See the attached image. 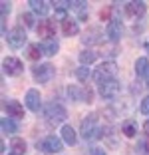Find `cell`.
I'll list each match as a JSON object with an SVG mask.
<instances>
[{
  "instance_id": "1",
  "label": "cell",
  "mask_w": 149,
  "mask_h": 155,
  "mask_svg": "<svg viewBox=\"0 0 149 155\" xmlns=\"http://www.w3.org/2000/svg\"><path fill=\"white\" fill-rule=\"evenodd\" d=\"M44 117H46V121H48L50 125H58V123H64V121H66L68 111H66V107H64L62 104L52 101V104H48L44 107Z\"/></svg>"
},
{
  "instance_id": "21",
  "label": "cell",
  "mask_w": 149,
  "mask_h": 155,
  "mask_svg": "<svg viewBox=\"0 0 149 155\" xmlns=\"http://www.w3.org/2000/svg\"><path fill=\"white\" fill-rule=\"evenodd\" d=\"M121 131L125 137H135L137 133V123L133 121V119H125V121L121 123Z\"/></svg>"
},
{
  "instance_id": "5",
  "label": "cell",
  "mask_w": 149,
  "mask_h": 155,
  "mask_svg": "<svg viewBox=\"0 0 149 155\" xmlns=\"http://www.w3.org/2000/svg\"><path fill=\"white\" fill-rule=\"evenodd\" d=\"M54 74H56V70H54L52 64H38V66L32 68V76H34V80H36L38 84L50 82V80L54 78Z\"/></svg>"
},
{
  "instance_id": "11",
  "label": "cell",
  "mask_w": 149,
  "mask_h": 155,
  "mask_svg": "<svg viewBox=\"0 0 149 155\" xmlns=\"http://www.w3.org/2000/svg\"><path fill=\"white\" fill-rule=\"evenodd\" d=\"M24 104H26V107L30 111H34V114H38L40 111V105H42V97H40V91L38 90H28L26 91V100H24Z\"/></svg>"
},
{
  "instance_id": "19",
  "label": "cell",
  "mask_w": 149,
  "mask_h": 155,
  "mask_svg": "<svg viewBox=\"0 0 149 155\" xmlns=\"http://www.w3.org/2000/svg\"><path fill=\"white\" fill-rule=\"evenodd\" d=\"M28 4H30V8L36 14H40V16H46L48 10H50V2H44V0H30Z\"/></svg>"
},
{
  "instance_id": "10",
  "label": "cell",
  "mask_w": 149,
  "mask_h": 155,
  "mask_svg": "<svg viewBox=\"0 0 149 155\" xmlns=\"http://www.w3.org/2000/svg\"><path fill=\"white\" fill-rule=\"evenodd\" d=\"M2 68H4V74L6 76H20V74L24 72V64L20 62L18 58H14V56H8V58H4V62H2Z\"/></svg>"
},
{
  "instance_id": "26",
  "label": "cell",
  "mask_w": 149,
  "mask_h": 155,
  "mask_svg": "<svg viewBox=\"0 0 149 155\" xmlns=\"http://www.w3.org/2000/svg\"><path fill=\"white\" fill-rule=\"evenodd\" d=\"M42 54H44V52H42L40 44H32V46H28V58H30V60H40Z\"/></svg>"
},
{
  "instance_id": "12",
  "label": "cell",
  "mask_w": 149,
  "mask_h": 155,
  "mask_svg": "<svg viewBox=\"0 0 149 155\" xmlns=\"http://www.w3.org/2000/svg\"><path fill=\"white\" fill-rule=\"evenodd\" d=\"M147 10V4L143 0H137V2H127L125 4V14L129 18H141Z\"/></svg>"
},
{
  "instance_id": "8",
  "label": "cell",
  "mask_w": 149,
  "mask_h": 155,
  "mask_svg": "<svg viewBox=\"0 0 149 155\" xmlns=\"http://www.w3.org/2000/svg\"><path fill=\"white\" fill-rule=\"evenodd\" d=\"M38 149L44 151V153H60V151L64 149L62 147V139L56 135H48L46 139H42L40 143H38Z\"/></svg>"
},
{
  "instance_id": "31",
  "label": "cell",
  "mask_w": 149,
  "mask_h": 155,
  "mask_svg": "<svg viewBox=\"0 0 149 155\" xmlns=\"http://www.w3.org/2000/svg\"><path fill=\"white\" fill-rule=\"evenodd\" d=\"M141 114L149 115V96H147V97H143V100H141Z\"/></svg>"
},
{
  "instance_id": "32",
  "label": "cell",
  "mask_w": 149,
  "mask_h": 155,
  "mask_svg": "<svg viewBox=\"0 0 149 155\" xmlns=\"http://www.w3.org/2000/svg\"><path fill=\"white\" fill-rule=\"evenodd\" d=\"M139 151L145 155H149V139H143V141L139 143Z\"/></svg>"
},
{
  "instance_id": "2",
  "label": "cell",
  "mask_w": 149,
  "mask_h": 155,
  "mask_svg": "<svg viewBox=\"0 0 149 155\" xmlns=\"http://www.w3.org/2000/svg\"><path fill=\"white\" fill-rule=\"evenodd\" d=\"M81 137H84V139H95V137H99L101 135V129H99V125H98V115L95 114H90L88 115V117H84L81 119Z\"/></svg>"
},
{
  "instance_id": "25",
  "label": "cell",
  "mask_w": 149,
  "mask_h": 155,
  "mask_svg": "<svg viewBox=\"0 0 149 155\" xmlns=\"http://www.w3.org/2000/svg\"><path fill=\"white\" fill-rule=\"evenodd\" d=\"M135 74H137V76H147V74H149V62H147V58H139L135 62Z\"/></svg>"
},
{
  "instance_id": "27",
  "label": "cell",
  "mask_w": 149,
  "mask_h": 155,
  "mask_svg": "<svg viewBox=\"0 0 149 155\" xmlns=\"http://www.w3.org/2000/svg\"><path fill=\"white\" fill-rule=\"evenodd\" d=\"M94 60H95V52H91V50H84V52L80 54V62H81L84 66H90Z\"/></svg>"
},
{
  "instance_id": "36",
  "label": "cell",
  "mask_w": 149,
  "mask_h": 155,
  "mask_svg": "<svg viewBox=\"0 0 149 155\" xmlns=\"http://www.w3.org/2000/svg\"><path fill=\"white\" fill-rule=\"evenodd\" d=\"M145 48H147V50H149V42H147V44H145Z\"/></svg>"
},
{
  "instance_id": "29",
  "label": "cell",
  "mask_w": 149,
  "mask_h": 155,
  "mask_svg": "<svg viewBox=\"0 0 149 155\" xmlns=\"http://www.w3.org/2000/svg\"><path fill=\"white\" fill-rule=\"evenodd\" d=\"M20 20H22L26 26H34V16H32L30 12H22L20 14Z\"/></svg>"
},
{
  "instance_id": "9",
  "label": "cell",
  "mask_w": 149,
  "mask_h": 155,
  "mask_svg": "<svg viewBox=\"0 0 149 155\" xmlns=\"http://www.w3.org/2000/svg\"><path fill=\"white\" fill-rule=\"evenodd\" d=\"M105 36L109 38V42H119L123 36V24L119 18H109L108 28H105Z\"/></svg>"
},
{
  "instance_id": "16",
  "label": "cell",
  "mask_w": 149,
  "mask_h": 155,
  "mask_svg": "<svg viewBox=\"0 0 149 155\" xmlns=\"http://www.w3.org/2000/svg\"><path fill=\"white\" fill-rule=\"evenodd\" d=\"M40 48H42V52H44V56H56V54H58L60 44H58V40H56V38H50V40H44V42H42Z\"/></svg>"
},
{
  "instance_id": "3",
  "label": "cell",
  "mask_w": 149,
  "mask_h": 155,
  "mask_svg": "<svg viewBox=\"0 0 149 155\" xmlns=\"http://www.w3.org/2000/svg\"><path fill=\"white\" fill-rule=\"evenodd\" d=\"M118 76V68L113 62H104V64H99L94 72V80L98 84H104V82H109V80H115Z\"/></svg>"
},
{
  "instance_id": "17",
  "label": "cell",
  "mask_w": 149,
  "mask_h": 155,
  "mask_svg": "<svg viewBox=\"0 0 149 155\" xmlns=\"http://www.w3.org/2000/svg\"><path fill=\"white\" fill-rule=\"evenodd\" d=\"M62 32L64 36H76L80 32V26H78V20H72V18H66L62 22Z\"/></svg>"
},
{
  "instance_id": "14",
  "label": "cell",
  "mask_w": 149,
  "mask_h": 155,
  "mask_svg": "<svg viewBox=\"0 0 149 155\" xmlns=\"http://www.w3.org/2000/svg\"><path fill=\"white\" fill-rule=\"evenodd\" d=\"M54 34H56V22L54 20H42L40 26H38V36H42L44 40H50Z\"/></svg>"
},
{
  "instance_id": "34",
  "label": "cell",
  "mask_w": 149,
  "mask_h": 155,
  "mask_svg": "<svg viewBox=\"0 0 149 155\" xmlns=\"http://www.w3.org/2000/svg\"><path fill=\"white\" fill-rule=\"evenodd\" d=\"M143 129H145V131H147V133H149V119H147V121H145V125H143Z\"/></svg>"
},
{
  "instance_id": "6",
  "label": "cell",
  "mask_w": 149,
  "mask_h": 155,
  "mask_svg": "<svg viewBox=\"0 0 149 155\" xmlns=\"http://www.w3.org/2000/svg\"><path fill=\"white\" fill-rule=\"evenodd\" d=\"M26 40H28V36H26V32H24V28H22V26L12 28V30L8 32V36H6V42H8V46H10V48H14V50L22 48V46L26 44Z\"/></svg>"
},
{
  "instance_id": "24",
  "label": "cell",
  "mask_w": 149,
  "mask_h": 155,
  "mask_svg": "<svg viewBox=\"0 0 149 155\" xmlns=\"http://www.w3.org/2000/svg\"><path fill=\"white\" fill-rule=\"evenodd\" d=\"M0 125H2V131H4V133H16V131H18L16 121H14V119H10V117H2Z\"/></svg>"
},
{
  "instance_id": "28",
  "label": "cell",
  "mask_w": 149,
  "mask_h": 155,
  "mask_svg": "<svg viewBox=\"0 0 149 155\" xmlns=\"http://www.w3.org/2000/svg\"><path fill=\"white\" fill-rule=\"evenodd\" d=\"M76 76H78V80H80V82H86L88 76H90V70H88V66H81V68H78V70H76Z\"/></svg>"
},
{
  "instance_id": "23",
  "label": "cell",
  "mask_w": 149,
  "mask_h": 155,
  "mask_svg": "<svg viewBox=\"0 0 149 155\" xmlns=\"http://www.w3.org/2000/svg\"><path fill=\"white\" fill-rule=\"evenodd\" d=\"M98 36H101L99 28H90V30L81 36V42H84V44H94V42H99Z\"/></svg>"
},
{
  "instance_id": "30",
  "label": "cell",
  "mask_w": 149,
  "mask_h": 155,
  "mask_svg": "<svg viewBox=\"0 0 149 155\" xmlns=\"http://www.w3.org/2000/svg\"><path fill=\"white\" fill-rule=\"evenodd\" d=\"M0 12H2V20L6 18V16H8V12H10V2H0Z\"/></svg>"
},
{
  "instance_id": "4",
  "label": "cell",
  "mask_w": 149,
  "mask_h": 155,
  "mask_svg": "<svg viewBox=\"0 0 149 155\" xmlns=\"http://www.w3.org/2000/svg\"><path fill=\"white\" fill-rule=\"evenodd\" d=\"M68 96H70V100H74V101H86V104H91V101H94V91L88 86H70Z\"/></svg>"
},
{
  "instance_id": "13",
  "label": "cell",
  "mask_w": 149,
  "mask_h": 155,
  "mask_svg": "<svg viewBox=\"0 0 149 155\" xmlns=\"http://www.w3.org/2000/svg\"><path fill=\"white\" fill-rule=\"evenodd\" d=\"M4 111L8 114V117L12 115V117H24V107H22V104L20 101H16V100H6L4 101Z\"/></svg>"
},
{
  "instance_id": "18",
  "label": "cell",
  "mask_w": 149,
  "mask_h": 155,
  "mask_svg": "<svg viewBox=\"0 0 149 155\" xmlns=\"http://www.w3.org/2000/svg\"><path fill=\"white\" fill-rule=\"evenodd\" d=\"M72 10L76 12L78 20H88L90 10H88V4H86V2H81V0H74V2H72Z\"/></svg>"
},
{
  "instance_id": "7",
  "label": "cell",
  "mask_w": 149,
  "mask_h": 155,
  "mask_svg": "<svg viewBox=\"0 0 149 155\" xmlns=\"http://www.w3.org/2000/svg\"><path fill=\"white\" fill-rule=\"evenodd\" d=\"M119 90H121V86H119L118 80H109V82L98 84V91H99V96L104 97V100H111V97H115L119 94Z\"/></svg>"
},
{
  "instance_id": "22",
  "label": "cell",
  "mask_w": 149,
  "mask_h": 155,
  "mask_svg": "<svg viewBox=\"0 0 149 155\" xmlns=\"http://www.w3.org/2000/svg\"><path fill=\"white\" fill-rule=\"evenodd\" d=\"M10 147H12V155H24L26 153V141L20 139V137H14L10 141Z\"/></svg>"
},
{
  "instance_id": "20",
  "label": "cell",
  "mask_w": 149,
  "mask_h": 155,
  "mask_svg": "<svg viewBox=\"0 0 149 155\" xmlns=\"http://www.w3.org/2000/svg\"><path fill=\"white\" fill-rule=\"evenodd\" d=\"M62 139H64V143H68V145H74L76 143V129L72 127V125H64L62 127Z\"/></svg>"
},
{
  "instance_id": "15",
  "label": "cell",
  "mask_w": 149,
  "mask_h": 155,
  "mask_svg": "<svg viewBox=\"0 0 149 155\" xmlns=\"http://www.w3.org/2000/svg\"><path fill=\"white\" fill-rule=\"evenodd\" d=\"M52 4H54V8H56V16L62 18V22H64V20L68 18L66 12L72 10V2H68V0H56V2H52Z\"/></svg>"
},
{
  "instance_id": "35",
  "label": "cell",
  "mask_w": 149,
  "mask_h": 155,
  "mask_svg": "<svg viewBox=\"0 0 149 155\" xmlns=\"http://www.w3.org/2000/svg\"><path fill=\"white\" fill-rule=\"evenodd\" d=\"M145 78H147V87H149V74H147V76H145Z\"/></svg>"
},
{
  "instance_id": "33",
  "label": "cell",
  "mask_w": 149,
  "mask_h": 155,
  "mask_svg": "<svg viewBox=\"0 0 149 155\" xmlns=\"http://www.w3.org/2000/svg\"><path fill=\"white\" fill-rule=\"evenodd\" d=\"M90 155H108L101 147H91V151H90Z\"/></svg>"
}]
</instances>
